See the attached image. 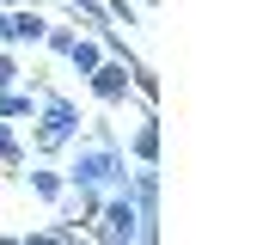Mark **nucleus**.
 <instances>
[{"instance_id": "nucleus-1", "label": "nucleus", "mask_w": 263, "mask_h": 245, "mask_svg": "<svg viewBox=\"0 0 263 245\" xmlns=\"http://www.w3.org/2000/svg\"><path fill=\"white\" fill-rule=\"evenodd\" d=\"M31 92H37V129H31V153H37V160H55V153H62V147H73V141H80V104H73V98H62V92H55V86H31Z\"/></svg>"}, {"instance_id": "nucleus-2", "label": "nucleus", "mask_w": 263, "mask_h": 245, "mask_svg": "<svg viewBox=\"0 0 263 245\" xmlns=\"http://www.w3.org/2000/svg\"><path fill=\"white\" fill-rule=\"evenodd\" d=\"M62 184H92V190L117 196V190H129V153H123V147H92V141H80L73 160H67V172H62Z\"/></svg>"}, {"instance_id": "nucleus-3", "label": "nucleus", "mask_w": 263, "mask_h": 245, "mask_svg": "<svg viewBox=\"0 0 263 245\" xmlns=\"http://www.w3.org/2000/svg\"><path fill=\"white\" fill-rule=\"evenodd\" d=\"M86 86H92V98H98V104H129V67H123V61H110V56L86 74Z\"/></svg>"}, {"instance_id": "nucleus-4", "label": "nucleus", "mask_w": 263, "mask_h": 245, "mask_svg": "<svg viewBox=\"0 0 263 245\" xmlns=\"http://www.w3.org/2000/svg\"><path fill=\"white\" fill-rule=\"evenodd\" d=\"M43 31H49V19H43L37 6H12V12H6V49H25V43L37 49Z\"/></svg>"}, {"instance_id": "nucleus-5", "label": "nucleus", "mask_w": 263, "mask_h": 245, "mask_svg": "<svg viewBox=\"0 0 263 245\" xmlns=\"http://www.w3.org/2000/svg\"><path fill=\"white\" fill-rule=\"evenodd\" d=\"M159 141H165V135H159V117L147 111V117H141V129L129 135V153L141 160V166H159Z\"/></svg>"}, {"instance_id": "nucleus-6", "label": "nucleus", "mask_w": 263, "mask_h": 245, "mask_svg": "<svg viewBox=\"0 0 263 245\" xmlns=\"http://www.w3.org/2000/svg\"><path fill=\"white\" fill-rule=\"evenodd\" d=\"M18 117H37V92H25V86L0 92V122H18Z\"/></svg>"}, {"instance_id": "nucleus-7", "label": "nucleus", "mask_w": 263, "mask_h": 245, "mask_svg": "<svg viewBox=\"0 0 263 245\" xmlns=\"http://www.w3.org/2000/svg\"><path fill=\"white\" fill-rule=\"evenodd\" d=\"M0 166L6 172H25V141L12 135V122H0Z\"/></svg>"}, {"instance_id": "nucleus-8", "label": "nucleus", "mask_w": 263, "mask_h": 245, "mask_svg": "<svg viewBox=\"0 0 263 245\" xmlns=\"http://www.w3.org/2000/svg\"><path fill=\"white\" fill-rule=\"evenodd\" d=\"M129 86H135V92H141V98H147V104L159 98V74H153L147 61H129Z\"/></svg>"}, {"instance_id": "nucleus-9", "label": "nucleus", "mask_w": 263, "mask_h": 245, "mask_svg": "<svg viewBox=\"0 0 263 245\" xmlns=\"http://www.w3.org/2000/svg\"><path fill=\"white\" fill-rule=\"evenodd\" d=\"M31 190H37L43 202H55V196H62L67 184H62V172H49V166H37V172H31Z\"/></svg>"}, {"instance_id": "nucleus-10", "label": "nucleus", "mask_w": 263, "mask_h": 245, "mask_svg": "<svg viewBox=\"0 0 263 245\" xmlns=\"http://www.w3.org/2000/svg\"><path fill=\"white\" fill-rule=\"evenodd\" d=\"M73 37H80L73 25H49V31H43V49H49V56H67V49H73Z\"/></svg>"}, {"instance_id": "nucleus-11", "label": "nucleus", "mask_w": 263, "mask_h": 245, "mask_svg": "<svg viewBox=\"0 0 263 245\" xmlns=\"http://www.w3.org/2000/svg\"><path fill=\"white\" fill-rule=\"evenodd\" d=\"M73 239H80L73 227H43V233H31L25 245H73Z\"/></svg>"}, {"instance_id": "nucleus-12", "label": "nucleus", "mask_w": 263, "mask_h": 245, "mask_svg": "<svg viewBox=\"0 0 263 245\" xmlns=\"http://www.w3.org/2000/svg\"><path fill=\"white\" fill-rule=\"evenodd\" d=\"M12 86H18V56L0 49V92H12Z\"/></svg>"}, {"instance_id": "nucleus-13", "label": "nucleus", "mask_w": 263, "mask_h": 245, "mask_svg": "<svg viewBox=\"0 0 263 245\" xmlns=\"http://www.w3.org/2000/svg\"><path fill=\"white\" fill-rule=\"evenodd\" d=\"M12 6H37V0H0V12H12Z\"/></svg>"}, {"instance_id": "nucleus-14", "label": "nucleus", "mask_w": 263, "mask_h": 245, "mask_svg": "<svg viewBox=\"0 0 263 245\" xmlns=\"http://www.w3.org/2000/svg\"><path fill=\"white\" fill-rule=\"evenodd\" d=\"M0 49H6V12H0Z\"/></svg>"}, {"instance_id": "nucleus-15", "label": "nucleus", "mask_w": 263, "mask_h": 245, "mask_svg": "<svg viewBox=\"0 0 263 245\" xmlns=\"http://www.w3.org/2000/svg\"><path fill=\"white\" fill-rule=\"evenodd\" d=\"M0 245H25V239H12V233H0Z\"/></svg>"}]
</instances>
